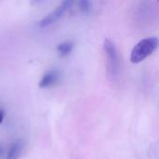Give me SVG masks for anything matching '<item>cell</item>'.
Instances as JSON below:
<instances>
[{"mask_svg":"<svg viewBox=\"0 0 159 159\" xmlns=\"http://www.w3.org/2000/svg\"><path fill=\"white\" fill-rule=\"evenodd\" d=\"M72 4H73V2L72 1H69V0H66V1L61 2L56 7V9H54L52 12H50L49 14H48L47 16H45L39 21V26L42 27V28H44V27L49 26V25L53 24L54 22L58 21L66 13V11L71 7Z\"/></svg>","mask_w":159,"mask_h":159,"instance_id":"3957f363","label":"cell"},{"mask_svg":"<svg viewBox=\"0 0 159 159\" xmlns=\"http://www.w3.org/2000/svg\"><path fill=\"white\" fill-rule=\"evenodd\" d=\"M61 74L57 70H51L44 74L39 81V87L41 89H48L54 86L60 79Z\"/></svg>","mask_w":159,"mask_h":159,"instance_id":"277c9868","label":"cell"},{"mask_svg":"<svg viewBox=\"0 0 159 159\" xmlns=\"http://www.w3.org/2000/svg\"><path fill=\"white\" fill-rule=\"evenodd\" d=\"M2 152H3V150H2V148H1V147H0V155H1V154H2Z\"/></svg>","mask_w":159,"mask_h":159,"instance_id":"9c48e42d","label":"cell"},{"mask_svg":"<svg viewBox=\"0 0 159 159\" xmlns=\"http://www.w3.org/2000/svg\"><path fill=\"white\" fill-rule=\"evenodd\" d=\"M79 8L83 14H89L92 10V4L90 1L88 0H82L79 2Z\"/></svg>","mask_w":159,"mask_h":159,"instance_id":"52a82bcc","label":"cell"},{"mask_svg":"<svg viewBox=\"0 0 159 159\" xmlns=\"http://www.w3.org/2000/svg\"><path fill=\"white\" fill-rule=\"evenodd\" d=\"M103 50L106 58V73L111 81H116L120 74V60L116 44L106 38L103 42Z\"/></svg>","mask_w":159,"mask_h":159,"instance_id":"6da1fadb","label":"cell"},{"mask_svg":"<svg viewBox=\"0 0 159 159\" xmlns=\"http://www.w3.org/2000/svg\"><path fill=\"white\" fill-rule=\"evenodd\" d=\"M4 117H5V112H4L3 110H1V109H0V124L3 122Z\"/></svg>","mask_w":159,"mask_h":159,"instance_id":"ba28073f","label":"cell"},{"mask_svg":"<svg viewBox=\"0 0 159 159\" xmlns=\"http://www.w3.org/2000/svg\"><path fill=\"white\" fill-rule=\"evenodd\" d=\"M158 47V38L148 37L141 40L135 45L130 54V61L132 63H140L147 57L155 52Z\"/></svg>","mask_w":159,"mask_h":159,"instance_id":"7a4b0ae2","label":"cell"},{"mask_svg":"<svg viewBox=\"0 0 159 159\" xmlns=\"http://www.w3.org/2000/svg\"><path fill=\"white\" fill-rule=\"evenodd\" d=\"M21 150H22V144L20 141L14 142L8 149L6 159H18L21 154Z\"/></svg>","mask_w":159,"mask_h":159,"instance_id":"5b68a950","label":"cell"},{"mask_svg":"<svg viewBox=\"0 0 159 159\" xmlns=\"http://www.w3.org/2000/svg\"><path fill=\"white\" fill-rule=\"evenodd\" d=\"M74 42L73 41H65L58 45L57 51L61 57H66L71 54L74 49Z\"/></svg>","mask_w":159,"mask_h":159,"instance_id":"8992f818","label":"cell"}]
</instances>
